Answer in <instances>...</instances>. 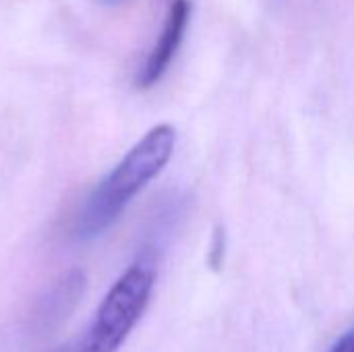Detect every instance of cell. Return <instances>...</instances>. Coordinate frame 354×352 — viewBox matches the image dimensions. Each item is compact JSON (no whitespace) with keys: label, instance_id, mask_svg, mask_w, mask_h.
I'll return each instance as SVG.
<instances>
[{"label":"cell","instance_id":"1","mask_svg":"<svg viewBox=\"0 0 354 352\" xmlns=\"http://www.w3.org/2000/svg\"><path fill=\"white\" fill-rule=\"evenodd\" d=\"M174 145V127L156 124L149 129L87 197L75 222L77 239L91 241L108 230L133 197L164 170L172 158Z\"/></svg>","mask_w":354,"mask_h":352},{"label":"cell","instance_id":"2","mask_svg":"<svg viewBox=\"0 0 354 352\" xmlns=\"http://www.w3.org/2000/svg\"><path fill=\"white\" fill-rule=\"evenodd\" d=\"M156 270L139 261L131 266L102 301L89 330L77 342L56 352H116L133 332L149 303Z\"/></svg>","mask_w":354,"mask_h":352},{"label":"cell","instance_id":"3","mask_svg":"<svg viewBox=\"0 0 354 352\" xmlns=\"http://www.w3.org/2000/svg\"><path fill=\"white\" fill-rule=\"evenodd\" d=\"M189 19H191V0H170L168 2L160 35H158L151 52L147 54V58L139 71V77H137V85L141 89L153 87L166 75L168 66L172 64V60L183 44Z\"/></svg>","mask_w":354,"mask_h":352},{"label":"cell","instance_id":"4","mask_svg":"<svg viewBox=\"0 0 354 352\" xmlns=\"http://www.w3.org/2000/svg\"><path fill=\"white\" fill-rule=\"evenodd\" d=\"M332 352H354V326L334 344Z\"/></svg>","mask_w":354,"mask_h":352},{"label":"cell","instance_id":"5","mask_svg":"<svg viewBox=\"0 0 354 352\" xmlns=\"http://www.w3.org/2000/svg\"><path fill=\"white\" fill-rule=\"evenodd\" d=\"M97 2H102V4H122L127 0H97Z\"/></svg>","mask_w":354,"mask_h":352}]
</instances>
